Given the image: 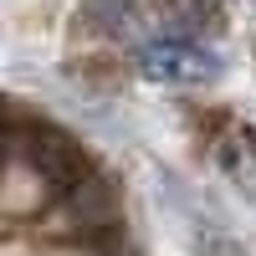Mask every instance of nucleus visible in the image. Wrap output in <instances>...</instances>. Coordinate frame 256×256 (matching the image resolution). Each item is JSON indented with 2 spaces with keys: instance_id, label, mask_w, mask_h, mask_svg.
<instances>
[{
  "instance_id": "nucleus-2",
  "label": "nucleus",
  "mask_w": 256,
  "mask_h": 256,
  "mask_svg": "<svg viewBox=\"0 0 256 256\" xmlns=\"http://www.w3.org/2000/svg\"><path fill=\"white\" fill-rule=\"evenodd\" d=\"M36 164L46 169L52 180H62V184L82 174V154L72 148V138H41L36 144Z\"/></svg>"
},
{
  "instance_id": "nucleus-1",
  "label": "nucleus",
  "mask_w": 256,
  "mask_h": 256,
  "mask_svg": "<svg viewBox=\"0 0 256 256\" xmlns=\"http://www.w3.org/2000/svg\"><path fill=\"white\" fill-rule=\"evenodd\" d=\"M138 72L148 82H174V88H195V82H216L220 62L195 41H154L138 52Z\"/></svg>"
},
{
  "instance_id": "nucleus-3",
  "label": "nucleus",
  "mask_w": 256,
  "mask_h": 256,
  "mask_svg": "<svg viewBox=\"0 0 256 256\" xmlns=\"http://www.w3.org/2000/svg\"><path fill=\"white\" fill-rule=\"evenodd\" d=\"M210 256H246L236 241H210Z\"/></svg>"
}]
</instances>
